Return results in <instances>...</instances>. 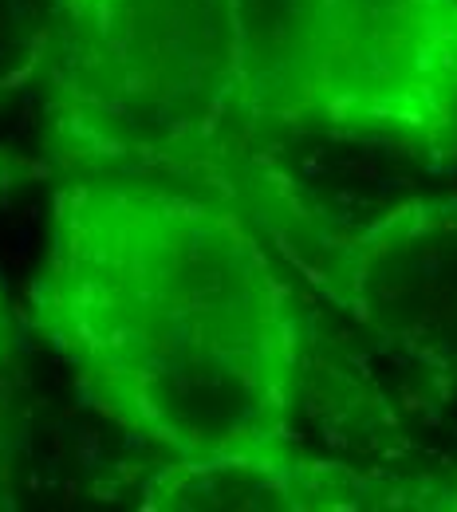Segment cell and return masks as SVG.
Returning <instances> with one entry per match:
<instances>
[{
  "label": "cell",
  "mask_w": 457,
  "mask_h": 512,
  "mask_svg": "<svg viewBox=\"0 0 457 512\" xmlns=\"http://www.w3.org/2000/svg\"><path fill=\"white\" fill-rule=\"evenodd\" d=\"M28 327L154 461H300L312 375L292 268L233 205L158 178L52 193Z\"/></svg>",
  "instance_id": "obj_1"
},
{
  "label": "cell",
  "mask_w": 457,
  "mask_h": 512,
  "mask_svg": "<svg viewBox=\"0 0 457 512\" xmlns=\"http://www.w3.org/2000/svg\"><path fill=\"white\" fill-rule=\"evenodd\" d=\"M24 178H28V170H24L16 158H4V154H0V201L16 190ZM16 347H20V327H16V316H12L8 296H4V284H0V371L12 363Z\"/></svg>",
  "instance_id": "obj_7"
},
{
  "label": "cell",
  "mask_w": 457,
  "mask_h": 512,
  "mask_svg": "<svg viewBox=\"0 0 457 512\" xmlns=\"http://www.w3.org/2000/svg\"><path fill=\"white\" fill-rule=\"evenodd\" d=\"M450 512H457V477L450 481Z\"/></svg>",
  "instance_id": "obj_9"
},
{
  "label": "cell",
  "mask_w": 457,
  "mask_h": 512,
  "mask_svg": "<svg viewBox=\"0 0 457 512\" xmlns=\"http://www.w3.org/2000/svg\"><path fill=\"white\" fill-rule=\"evenodd\" d=\"M241 111L280 138L457 162V0H225Z\"/></svg>",
  "instance_id": "obj_3"
},
{
  "label": "cell",
  "mask_w": 457,
  "mask_h": 512,
  "mask_svg": "<svg viewBox=\"0 0 457 512\" xmlns=\"http://www.w3.org/2000/svg\"><path fill=\"white\" fill-rule=\"evenodd\" d=\"M40 123L60 178L134 174L209 193L284 260L320 217L241 111L225 0H60Z\"/></svg>",
  "instance_id": "obj_2"
},
{
  "label": "cell",
  "mask_w": 457,
  "mask_h": 512,
  "mask_svg": "<svg viewBox=\"0 0 457 512\" xmlns=\"http://www.w3.org/2000/svg\"><path fill=\"white\" fill-rule=\"evenodd\" d=\"M142 509H284V512H359V509H442L450 512V481L402 477L383 465H347L324 453L300 461H229L174 465L154 461L138 485Z\"/></svg>",
  "instance_id": "obj_5"
},
{
  "label": "cell",
  "mask_w": 457,
  "mask_h": 512,
  "mask_svg": "<svg viewBox=\"0 0 457 512\" xmlns=\"http://www.w3.org/2000/svg\"><path fill=\"white\" fill-rule=\"evenodd\" d=\"M391 363L457 390V197H406L363 221H316L288 260Z\"/></svg>",
  "instance_id": "obj_4"
},
{
  "label": "cell",
  "mask_w": 457,
  "mask_h": 512,
  "mask_svg": "<svg viewBox=\"0 0 457 512\" xmlns=\"http://www.w3.org/2000/svg\"><path fill=\"white\" fill-rule=\"evenodd\" d=\"M60 0H0V115L44 91Z\"/></svg>",
  "instance_id": "obj_6"
},
{
  "label": "cell",
  "mask_w": 457,
  "mask_h": 512,
  "mask_svg": "<svg viewBox=\"0 0 457 512\" xmlns=\"http://www.w3.org/2000/svg\"><path fill=\"white\" fill-rule=\"evenodd\" d=\"M0 505H12V442L4 414H0Z\"/></svg>",
  "instance_id": "obj_8"
}]
</instances>
